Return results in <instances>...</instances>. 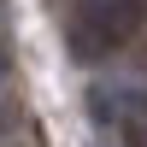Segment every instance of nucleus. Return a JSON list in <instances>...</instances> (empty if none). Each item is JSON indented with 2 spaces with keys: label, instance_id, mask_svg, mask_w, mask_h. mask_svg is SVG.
Returning <instances> with one entry per match:
<instances>
[{
  "label": "nucleus",
  "instance_id": "nucleus-1",
  "mask_svg": "<svg viewBox=\"0 0 147 147\" xmlns=\"http://www.w3.org/2000/svg\"><path fill=\"white\" fill-rule=\"evenodd\" d=\"M141 18H147V0H77V12L65 24V47H71V59L94 65L112 47H124L141 30Z\"/></svg>",
  "mask_w": 147,
  "mask_h": 147
},
{
  "label": "nucleus",
  "instance_id": "nucleus-2",
  "mask_svg": "<svg viewBox=\"0 0 147 147\" xmlns=\"http://www.w3.org/2000/svg\"><path fill=\"white\" fill-rule=\"evenodd\" d=\"M88 118H94L100 129H106V124L118 129V124H124V100H118L112 88H88Z\"/></svg>",
  "mask_w": 147,
  "mask_h": 147
}]
</instances>
